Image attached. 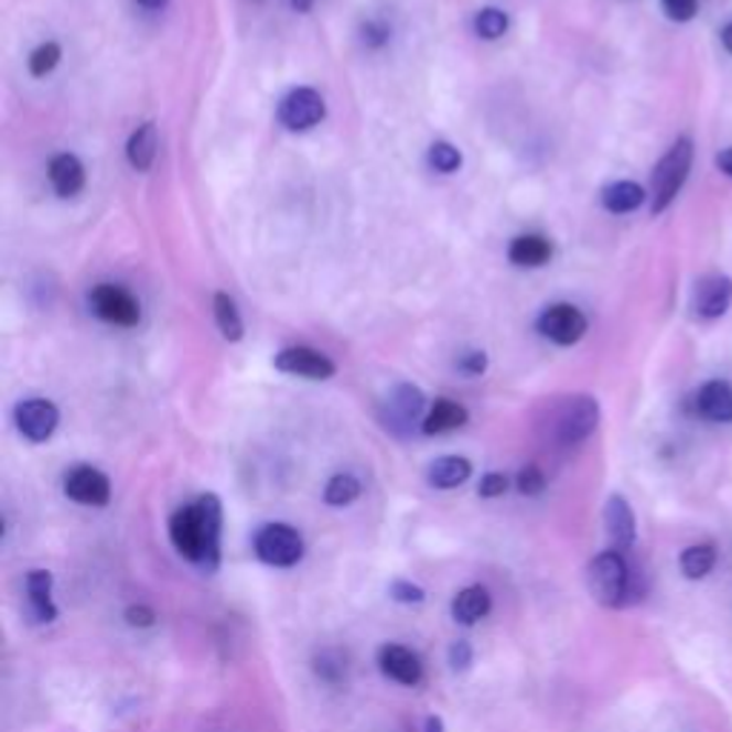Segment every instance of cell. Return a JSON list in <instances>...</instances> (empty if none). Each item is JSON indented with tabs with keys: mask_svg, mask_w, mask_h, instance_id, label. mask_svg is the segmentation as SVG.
Here are the masks:
<instances>
[{
	"mask_svg": "<svg viewBox=\"0 0 732 732\" xmlns=\"http://www.w3.org/2000/svg\"><path fill=\"white\" fill-rule=\"evenodd\" d=\"M220 532H224V507L218 495H201L177 509L170 518V538L186 561L212 575L220 567Z\"/></svg>",
	"mask_w": 732,
	"mask_h": 732,
	"instance_id": "6da1fadb",
	"label": "cell"
},
{
	"mask_svg": "<svg viewBox=\"0 0 732 732\" xmlns=\"http://www.w3.org/2000/svg\"><path fill=\"white\" fill-rule=\"evenodd\" d=\"M692 155H696V149H692L690 138H678L667 149V155L658 161V166L653 170V195H649L653 197V215H661L676 201L692 170Z\"/></svg>",
	"mask_w": 732,
	"mask_h": 732,
	"instance_id": "7a4b0ae2",
	"label": "cell"
},
{
	"mask_svg": "<svg viewBox=\"0 0 732 732\" xmlns=\"http://www.w3.org/2000/svg\"><path fill=\"white\" fill-rule=\"evenodd\" d=\"M586 586L601 606H621L629 595V567L618 549H606L586 567Z\"/></svg>",
	"mask_w": 732,
	"mask_h": 732,
	"instance_id": "3957f363",
	"label": "cell"
},
{
	"mask_svg": "<svg viewBox=\"0 0 732 732\" xmlns=\"http://www.w3.org/2000/svg\"><path fill=\"white\" fill-rule=\"evenodd\" d=\"M255 556L267 567L289 570L303 558V538L295 527L289 524H267L255 536Z\"/></svg>",
	"mask_w": 732,
	"mask_h": 732,
	"instance_id": "277c9868",
	"label": "cell"
},
{
	"mask_svg": "<svg viewBox=\"0 0 732 732\" xmlns=\"http://www.w3.org/2000/svg\"><path fill=\"white\" fill-rule=\"evenodd\" d=\"M601 409L595 398L590 395H578L563 403L556 421V438L561 444H581L584 438H590L599 427Z\"/></svg>",
	"mask_w": 732,
	"mask_h": 732,
	"instance_id": "5b68a950",
	"label": "cell"
},
{
	"mask_svg": "<svg viewBox=\"0 0 732 732\" xmlns=\"http://www.w3.org/2000/svg\"><path fill=\"white\" fill-rule=\"evenodd\" d=\"M92 312L104 317L106 324L115 326H134L141 321V303L134 301L132 292L115 283H98L89 295Z\"/></svg>",
	"mask_w": 732,
	"mask_h": 732,
	"instance_id": "8992f818",
	"label": "cell"
},
{
	"mask_svg": "<svg viewBox=\"0 0 732 732\" xmlns=\"http://www.w3.org/2000/svg\"><path fill=\"white\" fill-rule=\"evenodd\" d=\"M538 332L552 344L572 346L586 335V317L572 303H552L538 317Z\"/></svg>",
	"mask_w": 732,
	"mask_h": 732,
	"instance_id": "52a82bcc",
	"label": "cell"
},
{
	"mask_svg": "<svg viewBox=\"0 0 732 732\" xmlns=\"http://www.w3.org/2000/svg\"><path fill=\"white\" fill-rule=\"evenodd\" d=\"M326 115L324 98L317 95L310 86H301V89H292L287 98L278 106V120L283 127L292 129V132H303V129L317 127Z\"/></svg>",
	"mask_w": 732,
	"mask_h": 732,
	"instance_id": "ba28073f",
	"label": "cell"
},
{
	"mask_svg": "<svg viewBox=\"0 0 732 732\" xmlns=\"http://www.w3.org/2000/svg\"><path fill=\"white\" fill-rule=\"evenodd\" d=\"M57 421H61V412L46 398H26L14 407V423H18L21 435L29 438L32 444L50 441L57 430Z\"/></svg>",
	"mask_w": 732,
	"mask_h": 732,
	"instance_id": "9c48e42d",
	"label": "cell"
},
{
	"mask_svg": "<svg viewBox=\"0 0 732 732\" xmlns=\"http://www.w3.org/2000/svg\"><path fill=\"white\" fill-rule=\"evenodd\" d=\"M64 493L84 507H106L112 498V484L95 466H75L64 478Z\"/></svg>",
	"mask_w": 732,
	"mask_h": 732,
	"instance_id": "30bf717a",
	"label": "cell"
},
{
	"mask_svg": "<svg viewBox=\"0 0 732 732\" xmlns=\"http://www.w3.org/2000/svg\"><path fill=\"white\" fill-rule=\"evenodd\" d=\"M274 366L287 375H301L310 380H326L335 375V364L324 353L310 349V346H289L274 355Z\"/></svg>",
	"mask_w": 732,
	"mask_h": 732,
	"instance_id": "8fae6325",
	"label": "cell"
},
{
	"mask_svg": "<svg viewBox=\"0 0 732 732\" xmlns=\"http://www.w3.org/2000/svg\"><path fill=\"white\" fill-rule=\"evenodd\" d=\"M732 303V278L726 274H704L692 289V310L698 317H721L726 315Z\"/></svg>",
	"mask_w": 732,
	"mask_h": 732,
	"instance_id": "7c38bea8",
	"label": "cell"
},
{
	"mask_svg": "<svg viewBox=\"0 0 732 732\" xmlns=\"http://www.w3.org/2000/svg\"><path fill=\"white\" fill-rule=\"evenodd\" d=\"M378 667L380 672L403 687H418L423 681V664L418 653L401 644H384L378 649Z\"/></svg>",
	"mask_w": 732,
	"mask_h": 732,
	"instance_id": "4fadbf2b",
	"label": "cell"
},
{
	"mask_svg": "<svg viewBox=\"0 0 732 732\" xmlns=\"http://www.w3.org/2000/svg\"><path fill=\"white\" fill-rule=\"evenodd\" d=\"M423 392L412 384H401V387H395L392 395H389L387 401V427L395 432H407L412 423L421 418L423 412Z\"/></svg>",
	"mask_w": 732,
	"mask_h": 732,
	"instance_id": "5bb4252c",
	"label": "cell"
},
{
	"mask_svg": "<svg viewBox=\"0 0 732 732\" xmlns=\"http://www.w3.org/2000/svg\"><path fill=\"white\" fill-rule=\"evenodd\" d=\"M696 416L707 418L715 423H730L732 421V384L726 380H707L704 387L698 389L692 398Z\"/></svg>",
	"mask_w": 732,
	"mask_h": 732,
	"instance_id": "9a60e30c",
	"label": "cell"
},
{
	"mask_svg": "<svg viewBox=\"0 0 732 732\" xmlns=\"http://www.w3.org/2000/svg\"><path fill=\"white\" fill-rule=\"evenodd\" d=\"M604 527L606 536H610V543L613 549H629L635 543V515L633 507L627 504V498H621V495H610L604 507Z\"/></svg>",
	"mask_w": 732,
	"mask_h": 732,
	"instance_id": "2e32d148",
	"label": "cell"
},
{
	"mask_svg": "<svg viewBox=\"0 0 732 732\" xmlns=\"http://www.w3.org/2000/svg\"><path fill=\"white\" fill-rule=\"evenodd\" d=\"M489 610H493V595L481 584L466 586V590H461L455 599H452V618H455L458 624H464V627H472V624L484 621L486 615H489Z\"/></svg>",
	"mask_w": 732,
	"mask_h": 732,
	"instance_id": "e0dca14e",
	"label": "cell"
},
{
	"mask_svg": "<svg viewBox=\"0 0 732 732\" xmlns=\"http://www.w3.org/2000/svg\"><path fill=\"white\" fill-rule=\"evenodd\" d=\"M26 595H29V613L37 624H50L57 618V606L52 601V572L32 570L26 575Z\"/></svg>",
	"mask_w": 732,
	"mask_h": 732,
	"instance_id": "ac0fdd59",
	"label": "cell"
},
{
	"mask_svg": "<svg viewBox=\"0 0 732 732\" xmlns=\"http://www.w3.org/2000/svg\"><path fill=\"white\" fill-rule=\"evenodd\" d=\"M50 181L61 197L78 195L86 183L84 163H80L75 155H69V152H64V155H55L50 163Z\"/></svg>",
	"mask_w": 732,
	"mask_h": 732,
	"instance_id": "d6986e66",
	"label": "cell"
},
{
	"mask_svg": "<svg viewBox=\"0 0 732 732\" xmlns=\"http://www.w3.org/2000/svg\"><path fill=\"white\" fill-rule=\"evenodd\" d=\"M472 475V464L461 455H444L438 458L435 464H430L427 470V481H430L435 489H458L464 486Z\"/></svg>",
	"mask_w": 732,
	"mask_h": 732,
	"instance_id": "ffe728a7",
	"label": "cell"
},
{
	"mask_svg": "<svg viewBox=\"0 0 732 732\" xmlns=\"http://www.w3.org/2000/svg\"><path fill=\"white\" fill-rule=\"evenodd\" d=\"M466 409L461 407V403L450 401V398H441V401H435V407L427 412V418H423L421 430L423 435H444V432H452L458 430V427H464L466 423Z\"/></svg>",
	"mask_w": 732,
	"mask_h": 732,
	"instance_id": "44dd1931",
	"label": "cell"
},
{
	"mask_svg": "<svg viewBox=\"0 0 732 732\" xmlns=\"http://www.w3.org/2000/svg\"><path fill=\"white\" fill-rule=\"evenodd\" d=\"M552 258V244L541 235H521V238L513 240V247H509V261L515 267H543V263Z\"/></svg>",
	"mask_w": 732,
	"mask_h": 732,
	"instance_id": "7402d4cb",
	"label": "cell"
},
{
	"mask_svg": "<svg viewBox=\"0 0 732 732\" xmlns=\"http://www.w3.org/2000/svg\"><path fill=\"white\" fill-rule=\"evenodd\" d=\"M127 155H129V163H132L138 172H147L149 166L155 163V155H158V129H155V123H143V127L138 129L132 138H129Z\"/></svg>",
	"mask_w": 732,
	"mask_h": 732,
	"instance_id": "603a6c76",
	"label": "cell"
},
{
	"mask_svg": "<svg viewBox=\"0 0 732 732\" xmlns=\"http://www.w3.org/2000/svg\"><path fill=\"white\" fill-rule=\"evenodd\" d=\"M644 197H647V192L640 190L638 183L618 181L606 186L601 201H604L606 209L615 212V215H627V212H635L640 204H644Z\"/></svg>",
	"mask_w": 732,
	"mask_h": 732,
	"instance_id": "cb8c5ba5",
	"label": "cell"
},
{
	"mask_svg": "<svg viewBox=\"0 0 732 732\" xmlns=\"http://www.w3.org/2000/svg\"><path fill=\"white\" fill-rule=\"evenodd\" d=\"M715 567V549L710 543H698V547L683 549L681 552V572L690 581H698V578H707Z\"/></svg>",
	"mask_w": 732,
	"mask_h": 732,
	"instance_id": "d4e9b609",
	"label": "cell"
},
{
	"mask_svg": "<svg viewBox=\"0 0 732 732\" xmlns=\"http://www.w3.org/2000/svg\"><path fill=\"white\" fill-rule=\"evenodd\" d=\"M360 495V481L349 472H338V475H332L330 484L324 489V500L330 507H349L355 498Z\"/></svg>",
	"mask_w": 732,
	"mask_h": 732,
	"instance_id": "484cf974",
	"label": "cell"
},
{
	"mask_svg": "<svg viewBox=\"0 0 732 732\" xmlns=\"http://www.w3.org/2000/svg\"><path fill=\"white\" fill-rule=\"evenodd\" d=\"M215 317H218V326L226 341L244 338V321H240L238 310H235V301L226 292L215 295Z\"/></svg>",
	"mask_w": 732,
	"mask_h": 732,
	"instance_id": "4316f807",
	"label": "cell"
},
{
	"mask_svg": "<svg viewBox=\"0 0 732 732\" xmlns=\"http://www.w3.org/2000/svg\"><path fill=\"white\" fill-rule=\"evenodd\" d=\"M509 18L507 12L500 9H481L478 18H475V32H478L484 41H498L500 35H507Z\"/></svg>",
	"mask_w": 732,
	"mask_h": 732,
	"instance_id": "83f0119b",
	"label": "cell"
},
{
	"mask_svg": "<svg viewBox=\"0 0 732 732\" xmlns=\"http://www.w3.org/2000/svg\"><path fill=\"white\" fill-rule=\"evenodd\" d=\"M61 64V46L57 43H41L32 57H29V72L35 75V78H43V75H50L55 66Z\"/></svg>",
	"mask_w": 732,
	"mask_h": 732,
	"instance_id": "f1b7e54d",
	"label": "cell"
},
{
	"mask_svg": "<svg viewBox=\"0 0 732 732\" xmlns=\"http://www.w3.org/2000/svg\"><path fill=\"white\" fill-rule=\"evenodd\" d=\"M461 152H458L452 143L441 141V143H432L430 149V166L438 172H444V175H452V172H458V166H461Z\"/></svg>",
	"mask_w": 732,
	"mask_h": 732,
	"instance_id": "f546056e",
	"label": "cell"
},
{
	"mask_svg": "<svg viewBox=\"0 0 732 732\" xmlns=\"http://www.w3.org/2000/svg\"><path fill=\"white\" fill-rule=\"evenodd\" d=\"M543 486H547V478H543V472L538 470V466H524L521 472H518V493L521 495H541Z\"/></svg>",
	"mask_w": 732,
	"mask_h": 732,
	"instance_id": "4dcf8cb0",
	"label": "cell"
},
{
	"mask_svg": "<svg viewBox=\"0 0 732 732\" xmlns=\"http://www.w3.org/2000/svg\"><path fill=\"white\" fill-rule=\"evenodd\" d=\"M389 595H392L398 604H421V601L427 599V592L418 584H412V581H392V584H389Z\"/></svg>",
	"mask_w": 732,
	"mask_h": 732,
	"instance_id": "1f68e13d",
	"label": "cell"
},
{
	"mask_svg": "<svg viewBox=\"0 0 732 732\" xmlns=\"http://www.w3.org/2000/svg\"><path fill=\"white\" fill-rule=\"evenodd\" d=\"M507 489H509V478L504 472H486L484 478H481L478 495L481 498H500Z\"/></svg>",
	"mask_w": 732,
	"mask_h": 732,
	"instance_id": "d6a6232c",
	"label": "cell"
},
{
	"mask_svg": "<svg viewBox=\"0 0 732 732\" xmlns=\"http://www.w3.org/2000/svg\"><path fill=\"white\" fill-rule=\"evenodd\" d=\"M664 12H667L669 21L687 23L696 18L698 0H664Z\"/></svg>",
	"mask_w": 732,
	"mask_h": 732,
	"instance_id": "836d02e7",
	"label": "cell"
},
{
	"mask_svg": "<svg viewBox=\"0 0 732 732\" xmlns=\"http://www.w3.org/2000/svg\"><path fill=\"white\" fill-rule=\"evenodd\" d=\"M450 664H452V669H466L472 664V644L470 640H455V644H452L450 647Z\"/></svg>",
	"mask_w": 732,
	"mask_h": 732,
	"instance_id": "e575fe53",
	"label": "cell"
},
{
	"mask_svg": "<svg viewBox=\"0 0 732 732\" xmlns=\"http://www.w3.org/2000/svg\"><path fill=\"white\" fill-rule=\"evenodd\" d=\"M158 615L149 610V606H129L127 610V621L132 627H152L155 624Z\"/></svg>",
	"mask_w": 732,
	"mask_h": 732,
	"instance_id": "d590c367",
	"label": "cell"
},
{
	"mask_svg": "<svg viewBox=\"0 0 732 732\" xmlns=\"http://www.w3.org/2000/svg\"><path fill=\"white\" fill-rule=\"evenodd\" d=\"M364 41L366 46H380V43L389 41V29L378 21H369L364 26Z\"/></svg>",
	"mask_w": 732,
	"mask_h": 732,
	"instance_id": "8d00e7d4",
	"label": "cell"
},
{
	"mask_svg": "<svg viewBox=\"0 0 732 732\" xmlns=\"http://www.w3.org/2000/svg\"><path fill=\"white\" fill-rule=\"evenodd\" d=\"M458 369L464 375H481L486 369V355L484 353H470L458 360Z\"/></svg>",
	"mask_w": 732,
	"mask_h": 732,
	"instance_id": "74e56055",
	"label": "cell"
},
{
	"mask_svg": "<svg viewBox=\"0 0 732 732\" xmlns=\"http://www.w3.org/2000/svg\"><path fill=\"white\" fill-rule=\"evenodd\" d=\"M715 166H719V170L724 172V175L732 177V147L724 149V152H721V155L715 158Z\"/></svg>",
	"mask_w": 732,
	"mask_h": 732,
	"instance_id": "f35d334b",
	"label": "cell"
},
{
	"mask_svg": "<svg viewBox=\"0 0 732 732\" xmlns=\"http://www.w3.org/2000/svg\"><path fill=\"white\" fill-rule=\"evenodd\" d=\"M721 43H724V50L732 55V21L721 29Z\"/></svg>",
	"mask_w": 732,
	"mask_h": 732,
	"instance_id": "ab89813d",
	"label": "cell"
},
{
	"mask_svg": "<svg viewBox=\"0 0 732 732\" xmlns=\"http://www.w3.org/2000/svg\"><path fill=\"white\" fill-rule=\"evenodd\" d=\"M427 732H444V721L438 719V715H430L427 719Z\"/></svg>",
	"mask_w": 732,
	"mask_h": 732,
	"instance_id": "60d3db41",
	"label": "cell"
},
{
	"mask_svg": "<svg viewBox=\"0 0 732 732\" xmlns=\"http://www.w3.org/2000/svg\"><path fill=\"white\" fill-rule=\"evenodd\" d=\"M289 3H292L298 12H310V7H312V0H289Z\"/></svg>",
	"mask_w": 732,
	"mask_h": 732,
	"instance_id": "b9f144b4",
	"label": "cell"
},
{
	"mask_svg": "<svg viewBox=\"0 0 732 732\" xmlns=\"http://www.w3.org/2000/svg\"><path fill=\"white\" fill-rule=\"evenodd\" d=\"M138 3H143V7H149V9H161L166 0H138Z\"/></svg>",
	"mask_w": 732,
	"mask_h": 732,
	"instance_id": "7bdbcfd3",
	"label": "cell"
}]
</instances>
